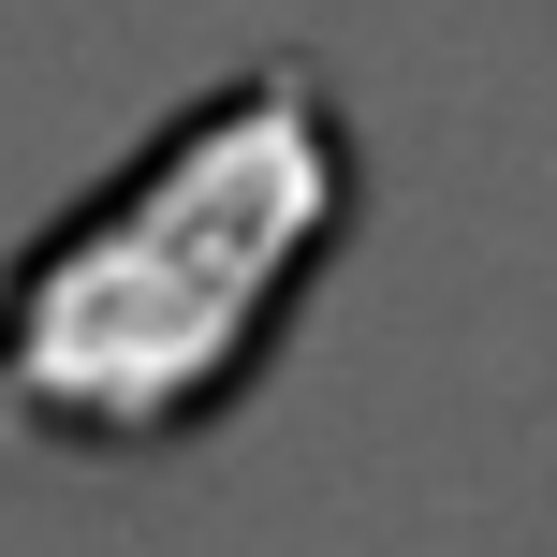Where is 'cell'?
Segmentation results:
<instances>
[{"mask_svg": "<svg viewBox=\"0 0 557 557\" xmlns=\"http://www.w3.org/2000/svg\"><path fill=\"white\" fill-rule=\"evenodd\" d=\"M352 221L367 147L337 74L308 45L235 59L0 264V455H191L264 396Z\"/></svg>", "mask_w": 557, "mask_h": 557, "instance_id": "6da1fadb", "label": "cell"}]
</instances>
